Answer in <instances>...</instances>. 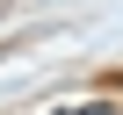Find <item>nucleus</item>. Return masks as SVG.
<instances>
[{"mask_svg": "<svg viewBox=\"0 0 123 115\" xmlns=\"http://www.w3.org/2000/svg\"><path fill=\"white\" fill-rule=\"evenodd\" d=\"M58 115H109V101H94V108H58Z\"/></svg>", "mask_w": 123, "mask_h": 115, "instance_id": "1", "label": "nucleus"}, {"mask_svg": "<svg viewBox=\"0 0 123 115\" xmlns=\"http://www.w3.org/2000/svg\"><path fill=\"white\" fill-rule=\"evenodd\" d=\"M101 86H123V72H109V79H101Z\"/></svg>", "mask_w": 123, "mask_h": 115, "instance_id": "2", "label": "nucleus"}]
</instances>
